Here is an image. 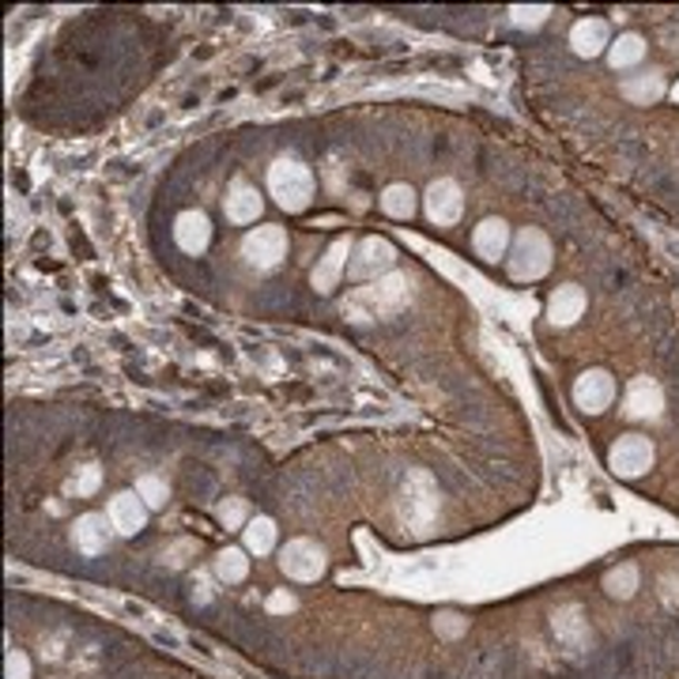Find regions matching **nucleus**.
<instances>
[{
    "instance_id": "nucleus-6",
    "label": "nucleus",
    "mask_w": 679,
    "mask_h": 679,
    "mask_svg": "<svg viewBox=\"0 0 679 679\" xmlns=\"http://www.w3.org/2000/svg\"><path fill=\"white\" fill-rule=\"evenodd\" d=\"M653 442L642 435H623L616 446H611L608 453V465L616 476H623V480H638V476H646L649 468H653Z\"/></svg>"
},
{
    "instance_id": "nucleus-32",
    "label": "nucleus",
    "mask_w": 679,
    "mask_h": 679,
    "mask_svg": "<svg viewBox=\"0 0 679 679\" xmlns=\"http://www.w3.org/2000/svg\"><path fill=\"white\" fill-rule=\"evenodd\" d=\"M435 627L442 630V635H449V638H453V635H461V623H457V616H442Z\"/></svg>"
},
{
    "instance_id": "nucleus-20",
    "label": "nucleus",
    "mask_w": 679,
    "mask_h": 679,
    "mask_svg": "<svg viewBox=\"0 0 679 679\" xmlns=\"http://www.w3.org/2000/svg\"><path fill=\"white\" fill-rule=\"evenodd\" d=\"M381 212L393 219H411L416 216V189L408 181H393V186L381 193Z\"/></svg>"
},
{
    "instance_id": "nucleus-7",
    "label": "nucleus",
    "mask_w": 679,
    "mask_h": 679,
    "mask_svg": "<svg viewBox=\"0 0 679 679\" xmlns=\"http://www.w3.org/2000/svg\"><path fill=\"white\" fill-rule=\"evenodd\" d=\"M324 567H329V555H324L321 543H313V540H291L280 551V570L291 581H318Z\"/></svg>"
},
{
    "instance_id": "nucleus-26",
    "label": "nucleus",
    "mask_w": 679,
    "mask_h": 679,
    "mask_svg": "<svg viewBox=\"0 0 679 679\" xmlns=\"http://www.w3.org/2000/svg\"><path fill=\"white\" fill-rule=\"evenodd\" d=\"M99 483H102L99 465H83V468H76V476H72L69 483H64V491L76 495V499H88V495L99 491Z\"/></svg>"
},
{
    "instance_id": "nucleus-3",
    "label": "nucleus",
    "mask_w": 679,
    "mask_h": 679,
    "mask_svg": "<svg viewBox=\"0 0 679 679\" xmlns=\"http://www.w3.org/2000/svg\"><path fill=\"white\" fill-rule=\"evenodd\" d=\"M506 264H510V276L521 283H532L540 276L551 272V242L548 234L537 231V227H525V231L510 242V253H506Z\"/></svg>"
},
{
    "instance_id": "nucleus-25",
    "label": "nucleus",
    "mask_w": 679,
    "mask_h": 679,
    "mask_svg": "<svg viewBox=\"0 0 679 679\" xmlns=\"http://www.w3.org/2000/svg\"><path fill=\"white\" fill-rule=\"evenodd\" d=\"M137 495L143 499L148 510H162V506L170 502V487H167V480H159V476H140Z\"/></svg>"
},
{
    "instance_id": "nucleus-9",
    "label": "nucleus",
    "mask_w": 679,
    "mask_h": 679,
    "mask_svg": "<svg viewBox=\"0 0 679 679\" xmlns=\"http://www.w3.org/2000/svg\"><path fill=\"white\" fill-rule=\"evenodd\" d=\"M423 204H427L430 223H438V227H453L457 219H461V212H465L461 186H457L453 178H438V181H430Z\"/></svg>"
},
{
    "instance_id": "nucleus-10",
    "label": "nucleus",
    "mask_w": 679,
    "mask_h": 679,
    "mask_svg": "<svg viewBox=\"0 0 679 679\" xmlns=\"http://www.w3.org/2000/svg\"><path fill=\"white\" fill-rule=\"evenodd\" d=\"M107 518H110L118 537H137L143 525H148V506H143V499L137 491H121V495H113V499H110Z\"/></svg>"
},
{
    "instance_id": "nucleus-8",
    "label": "nucleus",
    "mask_w": 679,
    "mask_h": 679,
    "mask_svg": "<svg viewBox=\"0 0 679 679\" xmlns=\"http://www.w3.org/2000/svg\"><path fill=\"white\" fill-rule=\"evenodd\" d=\"M611 400H616V378H611L608 370L592 367L573 381V405H578L581 411H589V416H600Z\"/></svg>"
},
{
    "instance_id": "nucleus-15",
    "label": "nucleus",
    "mask_w": 679,
    "mask_h": 679,
    "mask_svg": "<svg viewBox=\"0 0 679 679\" xmlns=\"http://www.w3.org/2000/svg\"><path fill=\"white\" fill-rule=\"evenodd\" d=\"M110 537H113V525L107 513H83L72 525V543L80 555H102L110 548Z\"/></svg>"
},
{
    "instance_id": "nucleus-1",
    "label": "nucleus",
    "mask_w": 679,
    "mask_h": 679,
    "mask_svg": "<svg viewBox=\"0 0 679 679\" xmlns=\"http://www.w3.org/2000/svg\"><path fill=\"white\" fill-rule=\"evenodd\" d=\"M408 299H411V280L405 272H389V276H381V280H375V287L351 291V299L343 302V313H351L356 321L389 318V313H397Z\"/></svg>"
},
{
    "instance_id": "nucleus-24",
    "label": "nucleus",
    "mask_w": 679,
    "mask_h": 679,
    "mask_svg": "<svg viewBox=\"0 0 679 679\" xmlns=\"http://www.w3.org/2000/svg\"><path fill=\"white\" fill-rule=\"evenodd\" d=\"M605 589H608V597H619V600L635 597V589H638V567H635V562H623V567L608 570Z\"/></svg>"
},
{
    "instance_id": "nucleus-28",
    "label": "nucleus",
    "mask_w": 679,
    "mask_h": 679,
    "mask_svg": "<svg viewBox=\"0 0 679 679\" xmlns=\"http://www.w3.org/2000/svg\"><path fill=\"white\" fill-rule=\"evenodd\" d=\"M4 679H31V661L23 649H8L4 657Z\"/></svg>"
},
{
    "instance_id": "nucleus-11",
    "label": "nucleus",
    "mask_w": 679,
    "mask_h": 679,
    "mask_svg": "<svg viewBox=\"0 0 679 679\" xmlns=\"http://www.w3.org/2000/svg\"><path fill=\"white\" fill-rule=\"evenodd\" d=\"M261 212H264V200L257 193V186H250L246 178H234L223 197V216L231 219V223L246 227V223H257Z\"/></svg>"
},
{
    "instance_id": "nucleus-14",
    "label": "nucleus",
    "mask_w": 679,
    "mask_h": 679,
    "mask_svg": "<svg viewBox=\"0 0 679 679\" xmlns=\"http://www.w3.org/2000/svg\"><path fill=\"white\" fill-rule=\"evenodd\" d=\"M665 408V389L653 378H635L623 393V411L630 419H657Z\"/></svg>"
},
{
    "instance_id": "nucleus-18",
    "label": "nucleus",
    "mask_w": 679,
    "mask_h": 679,
    "mask_svg": "<svg viewBox=\"0 0 679 679\" xmlns=\"http://www.w3.org/2000/svg\"><path fill=\"white\" fill-rule=\"evenodd\" d=\"M570 46H573V53H578V57H597V53H605L608 46H611L608 23H605V19H597V16L578 19V23H573V31H570Z\"/></svg>"
},
{
    "instance_id": "nucleus-21",
    "label": "nucleus",
    "mask_w": 679,
    "mask_h": 679,
    "mask_svg": "<svg viewBox=\"0 0 679 679\" xmlns=\"http://www.w3.org/2000/svg\"><path fill=\"white\" fill-rule=\"evenodd\" d=\"M246 551L253 555H269L276 548V521L272 518H250V525L242 529Z\"/></svg>"
},
{
    "instance_id": "nucleus-27",
    "label": "nucleus",
    "mask_w": 679,
    "mask_h": 679,
    "mask_svg": "<svg viewBox=\"0 0 679 679\" xmlns=\"http://www.w3.org/2000/svg\"><path fill=\"white\" fill-rule=\"evenodd\" d=\"M219 521L227 529H242V525H250V506H246V499H223L219 502Z\"/></svg>"
},
{
    "instance_id": "nucleus-4",
    "label": "nucleus",
    "mask_w": 679,
    "mask_h": 679,
    "mask_svg": "<svg viewBox=\"0 0 679 679\" xmlns=\"http://www.w3.org/2000/svg\"><path fill=\"white\" fill-rule=\"evenodd\" d=\"M397 264V250L393 242H386V238L370 234L356 242V250H351V261H348V276L351 280H381V276H389Z\"/></svg>"
},
{
    "instance_id": "nucleus-17",
    "label": "nucleus",
    "mask_w": 679,
    "mask_h": 679,
    "mask_svg": "<svg viewBox=\"0 0 679 679\" xmlns=\"http://www.w3.org/2000/svg\"><path fill=\"white\" fill-rule=\"evenodd\" d=\"M586 313V291H581L578 283H562L559 291L548 299V321L559 324V329H567Z\"/></svg>"
},
{
    "instance_id": "nucleus-12",
    "label": "nucleus",
    "mask_w": 679,
    "mask_h": 679,
    "mask_svg": "<svg viewBox=\"0 0 679 679\" xmlns=\"http://www.w3.org/2000/svg\"><path fill=\"white\" fill-rule=\"evenodd\" d=\"M351 250H356V242H351V238H337V242L324 250V257L318 261V269L310 272L313 291L329 294L332 287L340 283V276H343V269H348V261H351Z\"/></svg>"
},
{
    "instance_id": "nucleus-13",
    "label": "nucleus",
    "mask_w": 679,
    "mask_h": 679,
    "mask_svg": "<svg viewBox=\"0 0 679 679\" xmlns=\"http://www.w3.org/2000/svg\"><path fill=\"white\" fill-rule=\"evenodd\" d=\"M510 242H513V238H510V223H506V219H499V216L483 219V223L472 231V250H476V257H480V261H487V264H495L499 257L510 253Z\"/></svg>"
},
{
    "instance_id": "nucleus-22",
    "label": "nucleus",
    "mask_w": 679,
    "mask_h": 679,
    "mask_svg": "<svg viewBox=\"0 0 679 679\" xmlns=\"http://www.w3.org/2000/svg\"><path fill=\"white\" fill-rule=\"evenodd\" d=\"M246 573H250V559H246L242 548H227L216 555V578L227 581V586H234V581H242Z\"/></svg>"
},
{
    "instance_id": "nucleus-31",
    "label": "nucleus",
    "mask_w": 679,
    "mask_h": 679,
    "mask_svg": "<svg viewBox=\"0 0 679 679\" xmlns=\"http://www.w3.org/2000/svg\"><path fill=\"white\" fill-rule=\"evenodd\" d=\"M186 551H193V543H189V540H181L178 548H170L167 555H162V559H167L170 567H181V562H186V559H181V555H186Z\"/></svg>"
},
{
    "instance_id": "nucleus-19",
    "label": "nucleus",
    "mask_w": 679,
    "mask_h": 679,
    "mask_svg": "<svg viewBox=\"0 0 679 679\" xmlns=\"http://www.w3.org/2000/svg\"><path fill=\"white\" fill-rule=\"evenodd\" d=\"M642 57H646V38L642 34H619L616 42L608 46L611 69H635Z\"/></svg>"
},
{
    "instance_id": "nucleus-29",
    "label": "nucleus",
    "mask_w": 679,
    "mask_h": 679,
    "mask_svg": "<svg viewBox=\"0 0 679 679\" xmlns=\"http://www.w3.org/2000/svg\"><path fill=\"white\" fill-rule=\"evenodd\" d=\"M548 16H551L548 4H537V8H521V4H518V8H510V19H513L518 27H540Z\"/></svg>"
},
{
    "instance_id": "nucleus-23",
    "label": "nucleus",
    "mask_w": 679,
    "mask_h": 679,
    "mask_svg": "<svg viewBox=\"0 0 679 679\" xmlns=\"http://www.w3.org/2000/svg\"><path fill=\"white\" fill-rule=\"evenodd\" d=\"M623 94H627L630 102H642V107L657 102V99L665 94L661 72H649V76H642V80H627V83H623Z\"/></svg>"
},
{
    "instance_id": "nucleus-2",
    "label": "nucleus",
    "mask_w": 679,
    "mask_h": 679,
    "mask_svg": "<svg viewBox=\"0 0 679 679\" xmlns=\"http://www.w3.org/2000/svg\"><path fill=\"white\" fill-rule=\"evenodd\" d=\"M269 193L276 197V204L283 212H306L313 200V174L310 167L291 156L276 159L269 167Z\"/></svg>"
},
{
    "instance_id": "nucleus-16",
    "label": "nucleus",
    "mask_w": 679,
    "mask_h": 679,
    "mask_svg": "<svg viewBox=\"0 0 679 679\" xmlns=\"http://www.w3.org/2000/svg\"><path fill=\"white\" fill-rule=\"evenodd\" d=\"M174 242L181 246L186 253H204L208 242H212V219L204 212H181L174 219Z\"/></svg>"
},
{
    "instance_id": "nucleus-5",
    "label": "nucleus",
    "mask_w": 679,
    "mask_h": 679,
    "mask_svg": "<svg viewBox=\"0 0 679 679\" xmlns=\"http://www.w3.org/2000/svg\"><path fill=\"white\" fill-rule=\"evenodd\" d=\"M242 257L246 264L257 272H269L287 257V231L276 223H264V227H253L250 234L242 238Z\"/></svg>"
},
{
    "instance_id": "nucleus-30",
    "label": "nucleus",
    "mask_w": 679,
    "mask_h": 679,
    "mask_svg": "<svg viewBox=\"0 0 679 679\" xmlns=\"http://www.w3.org/2000/svg\"><path fill=\"white\" fill-rule=\"evenodd\" d=\"M291 608H294V597L287 589L272 592V597H269V611H291Z\"/></svg>"
}]
</instances>
